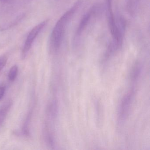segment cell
Instances as JSON below:
<instances>
[{
    "label": "cell",
    "mask_w": 150,
    "mask_h": 150,
    "mask_svg": "<svg viewBox=\"0 0 150 150\" xmlns=\"http://www.w3.org/2000/svg\"><path fill=\"white\" fill-rule=\"evenodd\" d=\"M81 4V0L77 1L55 24L50 38V47L52 51L55 52L60 48L67 25Z\"/></svg>",
    "instance_id": "obj_1"
},
{
    "label": "cell",
    "mask_w": 150,
    "mask_h": 150,
    "mask_svg": "<svg viewBox=\"0 0 150 150\" xmlns=\"http://www.w3.org/2000/svg\"><path fill=\"white\" fill-rule=\"evenodd\" d=\"M112 0H106V9L109 27L113 38V43L111 47L114 51L117 50L122 45V32L116 23L112 7Z\"/></svg>",
    "instance_id": "obj_2"
},
{
    "label": "cell",
    "mask_w": 150,
    "mask_h": 150,
    "mask_svg": "<svg viewBox=\"0 0 150 150\" xmlns=\"http://www.w3.org/2000/svg\"><path fill=\"white\" fill-rule=\"evenodd\" d=\"M49 20H46L40 23L35 26L30 31L23 47L21 54V58L22 59H24L26 57L36 38L41 31L46 26Z\"/></svg>",
    "instance_id": "obj_3"
},
{
    "label": "cell",
    "mask_w": 150,
    "mask_h": 150,
    "mask_svg": "<svg viewBox=\"0 0 150 150\" xmlns=\"http://www.w3.org/2000/svg\"><path fill=\"white\" fill-rule=\"evenodd\" d=\"M134 94V90L132 89L128 93L126 94L121 101L118 113V119L121 122L125 119L126 116L128 115L132 102Z\"/></svg>",
    "instance_id": "obj_4"
},
{
    "label": "cell",
    "mask_w": 150,
    "mask_h": 150,
    "mask_svg": "<svg viewBox=\"0 0 150 150\" xmlns=\"http://www.w3.org/2000/svg\"><path fill=\"white\" fill-rule=\"evenodd\" d=\"M93 10H91V11L87 13L81 19L80 23L77 28L76 33H75V39H74L75 41H76L78 39H79L80 37L82 35L83 31L86 28L87 26L91 19V16L93 14Z\"/></svg>",
    "instance_id": "obj_5"
},
{
    "label": "cell",
    "mask_w": 150,
    "mask_h": 150,
    "mask_svg": "<svg viewBox=\"0 0 150 150\" xmlns=\"http://www.w3.org/2000/svg\"><path fill=\"white\" fill-rule=\"evenodd\" d=\"M12 105V101L8 100L0 107V126L4 123Z\"/></svg>",
    "instance_id": "obj_6"
},
{
    "label": "cell",
    "mask_w": 150,
    "mask_h": 150,
    "mask_svg": "<svg viewBox=\"0 0 150 150\" xmlns=\"http://www.w3.org/2000/svg\"><path fill=\"white\" fill-rule=\"evenodd\" d=\"M18 67L14 65L11 67L8 73V78L10 81H13L16 79L18 74Z\"/></svg>",
    "instance_id": "obj_7"
},
{
    "label": "cell",
    "mask_w": 150,
    "mask_h": 150,
    "mask_svg": "<svg viewBox=\"0 0 150 150\" xmlns=\"http://www.w3.org/2000/svg\"><path fill=\"white\" fill-rule=\"evenodd\" d=\"M7 60V57L6 55H2L0 57V71L5 67Z\"/></svg>",
    "instance_id": "obj_8"
},
{
    "label": "cell",
    "mask_w": 150,
    "mask_h": 150,
    "mask_svg": "<svg viewBox=\"0 0 150 150\" xmlns=\"http://www.w3.org/2000/svg\"><path fill=\"white\" fill-rule=\"evenodd\" d=\"M6 87L5 85H0V101L2 100L6 92Z\"/></svg>",
    "instance_id": "obj_9"
},
{
    "label": "cell",
    "mask_w": 150,
    "mask_h": 150,
    "mask_svg": "<svg viewBox=\"0 0 150 150\" xmlns=\"http://www.w3.org/2000/svg\"><path fill=\"white\" fill-rule=\"evenodd\" d=\"M6 1V0H0V1Z\"/></svg>",
    "instance_id": "obj_10"
}]
</instances>
